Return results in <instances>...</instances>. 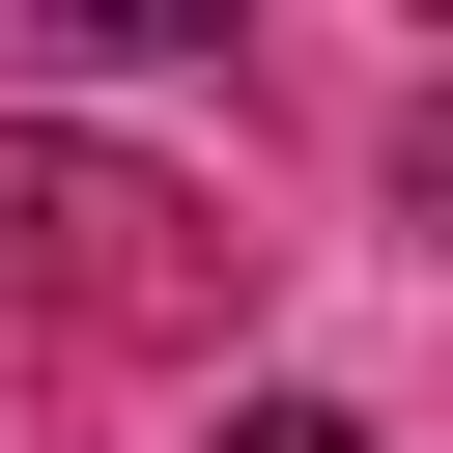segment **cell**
Masks as SVG:
<instances>
[{"label":"cell","instance_id":"cell-1","mask_svg":"<svg viewBox=\"0 0 453 453\" xmlns=\"http://www.w3.org/2000/svg\"><path fill=\"white\" fill-rule=\"evenodd\" d=\"M170 170H113V142H0V283H57V311H142L170 283Z\"/></svg>","mask_w":453,"mask_h":453},{"label":"cell","instance_id":"cell-2","mask_svg":"<svg viewBox=\"0 0 453 453\" xmlns=\"http://www.w3.org/2000/svg\"><path fill=\"white\" fill-rule=\"evenodd\" d=\"M226 453H368V425H340V396H255V425H226Z\"/></svg>","mask_w":453,"mask_h":453}]
</instances>
